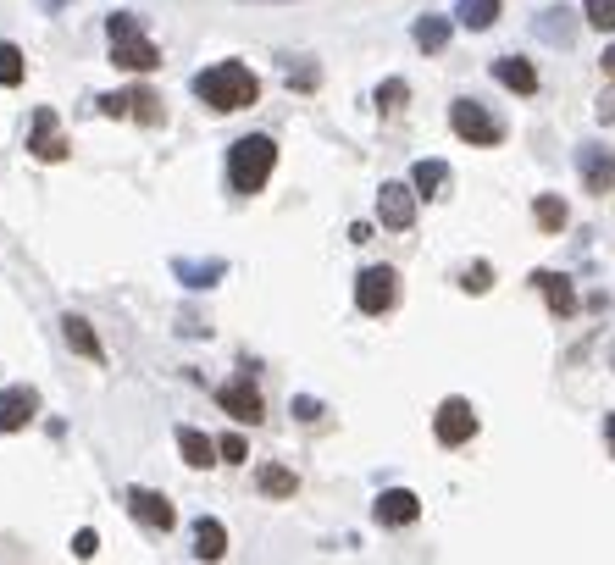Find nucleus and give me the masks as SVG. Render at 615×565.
I'll list each match as a JSON object with an SVG mask.
<instances>
[{
    "label": "nucleus",
    "mask_w": 615,
    "mask_h": 565,
    "mask_svg": "<svg viewBox=\"0 0 615 565\" xmlns=\"http://www.w3.org/2000/svg\"><path fill=\"white\" fill-rule=\"evenodd\" d=\"M577 172H582V189L588 194H610L615 189V150L610 145H582Z\"/></svg>",
    "instance_id": "9d476101"
},
{
    "label": "nucleus",
    "mask_w": 615,
    "mask_h": 565,
    "mask_svg": "<svg viewBox=\"0 0 615 565\" xmlns=\"http://www.w3.org/2000/svg\"><path fill=\"white\" fill-rule=\"evenodd\" d=\"M494 78H499L505 89H516V95H532V89H538L532 61H521V56H499V61H494Z\"/></svg>",
    "instance_id": "6ab92c4d"
},
{
    "label": "nucleus",
    "mask_w": 615,
    "mask_h": 565,
    "mask_svg": "<svg viewBox=\"0 0 615 565\" xmlns=\"http://www.w3.org/2000/svg\"><path fill=\"white\" fill-rule=\"evenodd\" d=\"M189 89L211 111H244V106L261 100V78H255L244 61H217V67H205V73H194Z\"/></svg>",
    "instance_id": "f257e3e1"
},
{
    "label": "nucleus",
    "mask_w": 615,
    "mask_h": 565,
    "mask_svg": "<svg viewBox=\"0 0 615 565\" xmlns=\"http://www.w3.org/2000/svg\"><path fill=\"white\" fill-rule=\"evenodd\" d=\"M499 12H505V0H460V6H455L460 28H471V34L494 28V23H499Z\"/></svg>",
    "instance_id": "aec40b11"
},
{
    "label": "nucleus",
    "mask_w": 615,
    "mask_h": 565,
    "mask_svg": "<svg viewBox=\"0 0 615 565\" xmlns=\"http://www.w3.org/2000/svg\"><path fill=\"white\" fill-rule=\"evenodd\" d=\"M532 217H538L543 233H560V228H566V200H560V194H538Z\"/></svg>",
    "instance_id": "393cba45"
},
{
    "label": "nucleus",
    "mask_w": 615,
    "mask_h": 565,
    "mask_svg": "<svg viewBox=\"0 0 615 565\" xmlns=\"http://www.w3.org/2000/svg\"><path fill=\"white\" fill-rule=\"evenodd\" d=\"M67 139H61V128H56V111L50 106H39L34 111V122H28V156L34 161H67Z\"/></svg>",
    "instance_id": "1a4fd4ad"
},
{
    "label": "nucleus",
    "mask_w": 615,
    "mask_h": 565,
    "mask_svg": "<svg viewBox=\"0 0 615 565\" xmlns=\"http://www.w3.org/2000/svg\"><path fill=\"white\" fill-rule=\"evenodd\" d=\"M405 100H410V84H405V78H388V84L377 89V106H383V111H399Z\"/></svg>",
    "instance_id": "c756f323"
},
{
    "label": "nucleus",
    "mask_w": 615,
    "mask_h": 565,
    "mask_svg": "<svg viewBox=\"0 0 615 565\" xmlns=\"http://www.w3.org/2000/svg\"><path fill=\"white\" fill-rule=\"evenodd\" d=\"M604 438H610V455H615V416H604Z\"/></svg>",
    "instance_id": "e433bc0d"
},
{
    "label": "nucleus",
    "mask_w": 615,
    "mask_h": 565,
    "mask_svg": "<svg viewBox=\"0 0 615 565\" xmlns=\"http://www.w3.org/2000/svg\"><path fill=\"white\" fill-rule=\"evenodd\" d=\"M45 6H50V12H56V6H67V0H45Z\"/></svg>",
    "instance_id": "4c0bfd02"
},
{
    "label": "nucleus",
    "mask_w": 615,
    "mask_h": 565,
    "mask_svg": "<svg viewBox=\"0 0 615 565\" xmlns=\"http://www.w3.org/2000/svg\"><path fill=\"white\" fill-rule=\"evenodd\" d=\"M577 23H582V17L571 12V6H549V12L532 23V34H538L543 45H560V50H566L571 39H577Z\"/></svg>",
    "instance_id": "4468645a"
},
{
    "label": "nucleus",
    "mask_w": 615,
    "mask_h": 565,
    "mask_svg": "<svg viewBox=\"0 0 615 565\" xmlns=\"http://www.w3.org/2000/svg\"><path fill=\"white\" fill-rule=\"evenodd\" d=\"M34 416H39V394L28 383L0 388V438H6V433H23Z\"/></svg>",
    "instance_id": "f8f14e48"
},
{
    "label": "nucleus",
    "mask_w": 615,
    "mask_h": 565,
    "mask_svg": "<svg viewBox=\"0 0 615 565\" xmlns=\"http://www.w3.org/2000/svg\"><path fill=\"white\" fill-rule=\"evenodd\" d=\"M61 338H67V349L73 355H84V361H106V349H100V338H95V327L84 322V316H61Z\"/></svg>",
    "instance_id": "2eb2a0df"
},
{
    "label": "nucleus",
    "mask_w": 615,
    "mask_h": 565,
    "mask_svg": "<svg viewBox=\"0 0 615 565\" xmlns=\"http://www.w3.org/2000/svg\"><path fill=\"white\" fill-rule=\"evenodd\" d=\"M278 6H289V0H278Z\"/></svg>",
    "instance_id": "58836bf2"
},
{
    "label": "nucleus",
    "mask_w": 615,
    "mask_h": 565,
    "mask_svg": "<svg viewBox=\"0 0 615 565\" xmlns=\"http://www.w3.org/2000/svg\"><path fill=\"white\" fill-rule=\"evenodd\" d=\"M217 449H222V460H244V438H239V433L217 438Z\"/></svg>",
    "instance_id": "72a5a7b5"
},
{
    "label": "nucleus",
    "mask_w": 615,
    "mask_h": 565,
    "mask_svg": "<svg viewBox=\"0 0 615 565\" xmlns=\"http://www.w3.org/2000/svg\"><path fill=\"white\" fill-rule=\"evenodd\" d=\"M372 516L383 521V527H410V521L422 516V499H416L410 488H388V493H377Z\"/></svg>",
    "instance_id": "ddd939ff"
},
{
    "label": "nucleus",
    "mask_w": 615,
    "mask_h": 565,
    "mask_svg": "<svg viewBox=\"0 0 615 565\" xmlns=\"http://www.w3.org/2000/svg\"><path fill=\"white\" fill-rule=\"evenodd\" d=\"M394 300H399V272L394 266H366V272L355 277V305H361L366 316L394 311Z\"/></svg>",
    "instance_id": "39448f33"
},
{
    "label": "nucleus",
    "mask_w": 615,
    "mask_h": 565,
    "mask_svg": "<svg viewBox=\"0 0 615 565\" xmlns=\"http://www.w3.org/2000/svg\"><path fill=\"white\" fill-rule=\"evenodd\" d=\"M410 34H416V45H422L427 56H438V50L449 45V17L427 12V17H416V28H410Z\"/></svg>",
    "instance_id": "5701e85b"
},
{
    "label": "nucleus",
    "mask_w": 615,
    "mask_h": 565,
    "mask_svg": "<svg viewBox=\"0 0 615 565\" xmlns=\"http://www.w3.org/2000/svg\"><path fill=\"white\" fill-rule=\"evenodd\" d=\"M582 17H588L599 34H615V0H582Z\"/></svg>",
    "instance_id": "bb28decb"
},
{
    "label": "nucleus",
    "mask_w": 615,
    "mask_h": 565,
    "mask_svg": "<svg viewBox=\"0 0 615 565\" xmlns=\"http://www.w3.org/2000/svg\"><path fill=\"white\" fill-rule=\"evenodd\" d=\"M178 449H183V460H189V466H211V460L222 455V449L211 444L205 433H194V427H178Z\"/></svg>",
    "instance_id": "b1692460"
},
{
    "label": "nucleus",
    "mask_w": 615,
    "mask_h": 565,
    "mask_svg": "<svg viewBox=\"0 0 615 565\" xmlns=\"http://www.w3.org/2000/svg\"><path fill=\"white\" fill-rule=\"evenodd\" d=\"M278 167V145H272V133H244L228 145V183L233 194H261L266 178Z\"/></svg>",
    "instance_id": "7ed1b4c3"
},
{
    "label": "nucleus",
    "mask_w": 615,
    "mask_h": 565,
    "mask_svg": "<svg viewBox=\"0 0 615 565\" xmlns=\"http://www.w3.org/2000/svg\"><path fill=\"white\" fill-rule=\"evenodd\" d=\"M449 128H455L466 145H499V139H505V122H499L494 111H483L477 100H455V106H449Z\"/></svg>",
    "instance_id": "20e7f679"
},
{
    "label": "nucleus",
    "mask_w": 615,
    "mask_h": 565,
    "mask_svg": "<svg viewBox=\"0 0 615 565\" xmlns=\"http://www.w3.org/2000/svg\"><path fill=\"white\" fill-rule=\"evenodd\" d=\"M106 39H111V61L128 67V73H156L161 67V50H156V39H150V28H145L139 12H111Z\"/></svg>",
    "instance_id": "f03ea898"
},
{
    "label": "nucleus",
    "mask_w": 615,
    "mask_h": 565,
    "mask_svg": "<svg viewBox=\"0 0 615 565\" xmlns=\"http://www.w3.org/2000/svg\"><path fill=\"white\" fill-rule=\"evenodd\" d=\"M593 117H599V122H615V89H604V95H599V106H593Z\"/></svg>",
    "instance_id": "f704fd0d"
},
{
    "label": "nucleus",
    "mask_w": 615,
    "mask_h": 565,
    "mask_svg": "<svg viewBox=\"0 0 615 565\" xmlns=\"http://www.w3.org/2000/svg\"><path fill=\"white\" fill-rule=\"evenodd\" d=\"M433 433H438V444L444 449H460V444H471L477 438V410H471V399H444L438 405V416H433Z\"/></svg>",
    "instance_id": "423d86ee"
},
{
    "label": "nucleus",
    "mask_w": 615,
    "mask_h": 565,
    "mask_svg": "<svg viewBox=\"0 0 615 565\" xmlns=\"http://www.w3.org/2000/svg\"><path fill=\"white\" fill-rule=\"evenodd\" d=\"M294 416H300V421H316V416H322V399L300 394V399H294Z\"/></svg>",
    "instance_id": "473e14b6"
},
{
    "label": "nucleus",
    "mask_w": 615,
    "mask_h": 565,
    "mask_svg": "<svg viewBox=\"0 0 615 565\" xmlns=\"http://www.w3.org/2000/svg\"><path fill=\"white\" fill-rule=\"evenodd\" d=\"M95 549H100L95 527H84V532H78V538H73V554H78V560H95Z\"/></svg>",
    "instance_id": "7c9ffc66"
},
{
    "label": "nucleus",
    "mask_w": 615,
    "mask_h": 565,
    "mask_svg": "<svg viewBox=\"0 0 615 565\" xmlns=\"http://www.w3.org/2000/svg\"><path fill=\"white\" fill-rule=\"evenodd\" d=\"M255 488H261L266 499H294V488H300V477H294L289 466H261V471H255Z\"/></svg>",
    "instance_id": "4be33fe9"
},
{
    "label": "nucleus",
    "mask_w": 615,
    "mask_h": 565,
    "mask_svg": "<svg viewBox=\"0 0 615 565\" xmlns=\"http://www.w3.org/2000/svg\"><path fill=\"white\" fill-rule=\"evenodd\" d=\"M217 405L228 410L233 421H250V427L266 416V405H261V388H255L250 377H233V383H222V388H217Z\"/></svg>",
    "instance_id": "9b49d317"
},
{
    "label": "nucleus",
    "mask_w": 615,
    "mask_h": 565,
    "mask_svg": "<svg viewBox=\"0 0 615 565\" xmlns=\"http://www.w3.org/2000/svg\"><path fill=\"white\" fill-rule=\"evenodd\" d=\"M128 516L139 521V527H150V532H172V527H178L172 499H167V493H156V488H128Z\"/></svg>",
    "instance_id": "6e6552de"
},
{
    "label": "nucleus",
    "mask_w": 615,
    "mask_h": 565,
    "mask_svg": "<svg viewBox=\"0 0 615 565\" xmlns=\"http://www.w3.org/2000/svg\"><path fill=\"white\" fill-rule=\"evenodd\" d=\"M172 277L189 283V289H211V283L228 277V261H172Z\"/></svg>",
    "instance_id": "a211bd4d"
},
{
    "label": "nucleus",
    "mask_w": 615,
    "mask_h": 565,
    "mask_svg": "<svg viewBox=\"0 0 615 565\" xmlns=\"http://www.w3.org/2000/svg\"><path fill=\"white\" fill-rule=\"evenodd\" d=\"M460 289H466V294H488V289H494V266H488V261L466 266V277H460Z\"/></svg>",
    "instance_id": "cd10ccee"
},
{
    "label": "nucleus",
    "mask_w": 615,
    "mask_h": 565,
    "mask_svg": "<svg viewBox=\"0 0 615 565\" xmlns=\"http://www.w3.org/2000/svg\"><path fill=\"white\" fill-rule=\"evenodd\" d=\"M410 183H416L422 200H438V194L449 189V167L444 161H416V167H410Z\"/></svg>",
    "instance_id": "412c9836"
},
{
    "label": "nucleus",
    "mask_w": 615,
    "mask_h": 565,
    "mask_svg": "<svg viewBox=\"0 0 615 565\" xmlns=\"http://www.w3.org/2000/svg\"><path fill=\"white\" fill-rule=\"evenodd\" d=\"M532 283L543 289V300H549V311H555V316H571V311H577V289H571V277H560V272H532Z\"/></svg>",
    "instance_id": "dca6fc26"
},
{
    "label": "nucleus",
    "mask_w": 615,
    "mask_h": 565,
    "mask_svg": "<svg viewBox=\"0 0 615 565\" xmlns=\"http://www.w3.org/2000/svg\"><path fill=\"white\" fill-rule=\"evenodd\" d=\"M416 183H383L377 189V217H383V228L388 233H405L410 222H416Z\"/></svg>",
    "instance_id": "0eeeda50"
},
{
    "label": "nucleus",
    "mask_w": 615,
    "mask_h": 565,
    "mask_svg": "<svg viewBox=\"0 0 615 565\" xmlns=\"http://www.w3.org/2000/svg\"><path fill=\"white\" fill-rule=\"evenodd\" d=\"M133 117H139V122H150V128H156V122L167 117V111H161V100L150 95V89H133Z\"/></svg>",
    "instance_id": "c85d7f7f"
},
{
    "label": "nucleus",
    "mask_w": 615,
    "mask_h": 565,
    "mask_svg": "<svg viewBox=\"0 0 615 565\" xmlns=\"http://www.w3.org/2000/svg\"><path fill=\"white\" fill-rule=\"evenodd\" d=\"M316 84H322L316 67H289V89H316Z\"/></svg>",
    "instance_id": "2f4dec72"
},
{
    "label": "nucleus",
    "mask_w": 615,
    "mask_h": 565,
    "mask_svg": "<svg viewBox=\"0 0 615 565\" xmlns=\"http://www.w3.org/2000/svg\"><path fill=\"white\" fill-rule=\"evenodd\" d=\"M599 61H604V73H610V78H615V45H610V50H604V56H599Z\"/></svg>",
    "instance_id": "c9c22d12"
},
{
    "label": "nucleus",
    "mask_w": 615,
    "mask_h": 565,
    "mask_svg": "<svg viewBox=\"0 0 615 565\" xmlns=\"http://www.w3.org/2000/svg\"><path fill=\"white\" fill-rule=\"evenodd\" d=\"M23 73H28V67H23V50H17L12 39H0V84L17 89V84H23Z\"/></svg>",
    "instance_id": "a878e982"
},
{
    "label": "nucleus",
    "mask_w": 615,
    "mask_h": 565,
    "mask_svg": "<svg viewBox=\"0 0 615 565\" xmlns=\"http://www.w3.org/2000/svg\"><path fill=\"white\" fill-rule=\"evenodd\" d=\"M222 554H228V527L200 516L194 521V560H222Z\"/></svg>",
    "instance_id": "f3484780"
}]
</instances>
